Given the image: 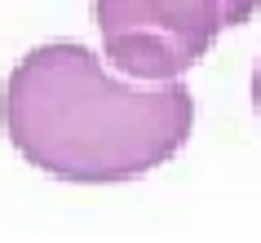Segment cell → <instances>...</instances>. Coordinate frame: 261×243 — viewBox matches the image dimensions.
Here are the masks:
<instances>
[{
    "label": "cell",
    "mask_w": 261,
    "mask_h": 243,
    "mask_svg": "<svg viewBox=\"0 0 261 243\" xmlns=\"http://www.w3.org/2000/svg\"><path fill=\"white\" fill-rule=\"evenodd\" d=\"M0 128L31 168L58 181L111 186L168 164L195 128L181 84H128L84 44L22 53L0 89Z\"/></svg>",
    "instance_id": "6da1fadb"
},
{
    "label": "cell",
    "mask_w": 261,
    "mask_h": 243,
    "mask_svg": "<svg viewBox=\"0 0 261 243\" xmlns=\"http://www.w3.org/2000/svg\"><path fill=\"white\" fill-rule=\"evenodd\" d=\"M93 22L115 71L173 84L221 36V0H93Z\"/></svg>",
    "instance_id": "7a4b0ae2"
},
{
    "label": "cell",
    "mask_w": 261,
    "mask_h": 243,
    "mask_svg": "<svg viewBox=\"0 0 261 243\" xmlns=\"http://www.w3.org/2000/svg\"><path fill=\"white\" fill-rule=\"evenodd\" d=\"M261 0H221V22L226 27H239V22H248V18L257 14Z\"/></svg>",
    "instance_id": "3957f363"
}]
</instances>
